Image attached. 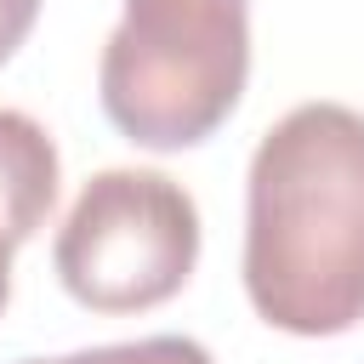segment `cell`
Listing matches in <instances>:
<instances>
[{
  "mask_svg": "<svg viewBox=\"0 0 364 364\" xmlns=\"http://www.w3.org/2000/svg\"><path fill=\"white\" fill-rule=\"evenodd\" d=\"M245 296L290 336H341L364 318V114L290 108L245 176Z\"/></svg>",
  "mask_w": 364,
  "mask_h": 364,
  "instance_id": "1",
  "label": "cell"
},
{
  "mask_svg": "<svg viewBox=\"0 0 364 364\" xmlns=\"http://www.w3.org/2000/svg\"><path fill=\"white\" fill-rule=\"evenodd\" d=\"M250 80V0H125L97 63L108 125L154 154L205 142Z\"/></svg>",
  "mask_w": 364,
  "mask_h": 364,
  "instance_id": "2",
  "label": "cell"
},
{
  "mask_svg": "<svg viewBox=\"0 0 364 364\" xmlns=\"http://www.w3.org/2000/svg\"><path fill=\"white\" fill-rule=\"evenodd\" d=\"M199 262V205L165 171H97L57 228L51 267L91 313H148Z\"/></svg>",
  "mask_w": 364,
  "mask_h": 364,
  "instance_id": "3",
  "label": "cell"
},
{
  "mask_svg": "<svg viewBox=\"0 0 364 364\" xmlns=\"http://www.w3.org/2000/svg\"><path fill=\"white\" fill-rule=\"evenodd\" d=\"M57 205V142L51 131L23 114L0 108V245L17 250L40 233Z\"/></svg>",
  "mask_w": 364,
  "mask_h": 364,
  "instance_id": "4",
  "label": "cell"
},
{
  "mask_svg": "<svg viewBox=\"0 0 364 364\" xmlns=\"http://www.w3.org/2000/svg\"><path fill=\"white\" fill-rule=\"evenodd\" d=\"M46 364H216L193 336H142V341H114V347H85L68 358Z\"/></svg>",
  "mask_w": 364,
  "mask_h": 364,
  "instance_id": "5",
  "label": "cell"
},
{
  "mask_svg": "<svg viewBox=\"0 0 364 364\" xmlns=\"http://www.w3.org/2000/svg\"><path fill=\"white\" fill-rule=\"evenodd\" d=\"M40 17V0H0V63H11V51L28 40Z\"/></svg>",
  "mask_w": 364,
  "mask_h": 364,
  "instance_id": "6",
  "label": "cell"
},
{
  "mask_svg": "<svg viewBox=\"0 0 364 364\" xmlns=\"http://www.w3.org/2000/svg\"><path fill=\"white\" fill-rule=\"evenodd\" d=\"M6 296H11V250L0 245V307H6Z\"/></svg>",
  "mask_w": 364,
  "mask_h": 364,
  "instance_id": "7",
  "label": "cell"
},
{
  "mask_svg": "<svg viewBox=\"0 0 364 364\" xmlns=\"http://www.w3.org/2000/svg\"><path fill=\"white\" fill-rule=\"evenodd\" d=\"M23 364H46V358H23Z\"/></svg>",
  "mask_w": 364,
  "mask_h": 364,
  "instance_id": "8",
  "label": "cell"
}]
</instances>
